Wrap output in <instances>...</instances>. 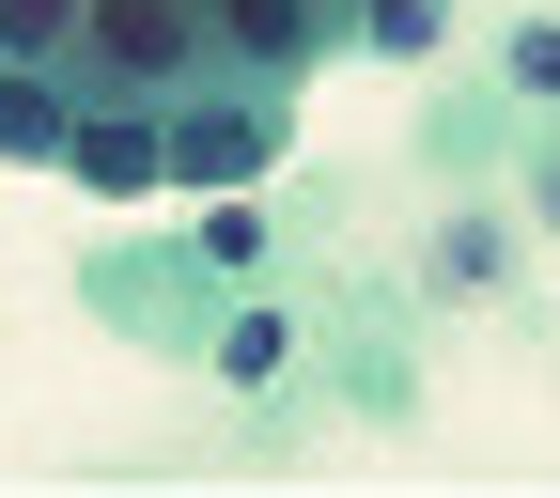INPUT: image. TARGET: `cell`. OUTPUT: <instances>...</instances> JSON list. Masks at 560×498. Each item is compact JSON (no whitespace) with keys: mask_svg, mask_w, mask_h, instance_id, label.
<instances>
[{"mask_svg":"<svg viewBox=\"0 0 560 498\" xmlns=\"http://www.w3.org/2000/svg\"><path fill=\"white\" fill-rule=\"evenodd\" d=\"M62 62L94 94H187L219 47H202V0H79V47Z\"/></svg>","mask_w":560,"mask_h":498,"instance_id":"obj_1","label":"cell"},{"mask_svg":"<svg viewBox=\"0 0 560 498\" xmlns=\"http://www.w3.org/2000/svg\"><path fill=\"white\" fill-rule=\"evenodd\" d=\"M265 157H280L265 79L249 94H156V187H249Z\"/></svg>","mask_w":560,"mask_h":498,"instance_id":"obj_2","label":"cell"},{"mask_svg":"<svg viewBox=\"0 0 560 498\" xmlns=\"http://www.w3.org/2000/svg\"><path fill=\"white\" fill-rule=\"evenodd\" d=\"M202 47L249 62V79H296V62L327 47V0H202Z\"/></svg>","mask_w":560,"mask_h":498,"instance_id":"obj_3","label":"cell"},{"mask_svg":"<svg viewBox=\"0 0 560 498\" xmlns=\"http://www.w3.org/2000/svg\"><path fill=\"white\" fill-rule=\"evenodd\" d=\"M62 172L79 187H156V94H94V125H62Z\"/></svg>","mask_w":560,"mask_h":498,"instance_id":"obj_4","label":"cell"},{"mask_svg":"<svg viewBox=\"0 0 560 498\" xmlns=\"http://www.w3.org/2000/svg\"><path fill=\"white\" fill-rule=\"evenodd\" d=\"M79 47V0H0V62H62Z\"/></svg>","mask_w":560,"mask_h":498,"instance_id":"obj_5","label":"cell"},{"mask_svg":"<svg viewBox=\"0 0 560 498\" xmlns=\"http://www.w3.org/2000/svg\"><path fill=\"white\" fill-rule=\"evenodd\" d=\"M374 32H389V47H420V32H436V0H374Z\"/></svg>","mask_w":560,"mask_h":498,"instance_id":"obj_6","label":"cell"}]
</instances>
